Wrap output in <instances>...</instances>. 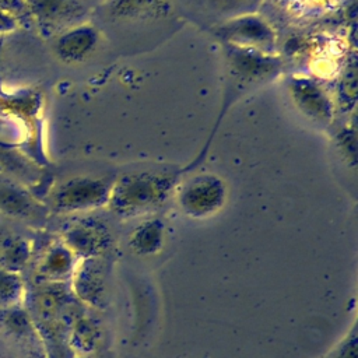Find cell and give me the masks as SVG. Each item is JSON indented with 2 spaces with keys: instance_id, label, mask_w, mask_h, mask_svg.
<instances>
[{
  "instance_id": "6da1fadb",
  "label": "cell",
  "mask_w": 358,
  "mask_h": 358,
  "mask_svg": "<svg viewBox=\"0 0 358 358\" xmlns=\"http://www.w3.org/2000/svg\"><path fill=\"white\" fill-rule=\"evenodd\" d=\"M183 175V169L124 173L113 180L106 206L120 220L150 215L173 197Z\"/></svg>"
},
{
  "instance_id": "7a4b0ae2",
  "label": "cell",
  "mask_w": 358,
  "mask_h": 358,
  "mask_svg": "<svg viewBox=\"0 0 358 358\" xmlns=\"http://www.w3.org/2000/svg\"><path fill=\"white\" fill-rule=\"evenodd\" d=\"M225 53V90L222 105L220 109L218 119L211 131V136L204 147V150L197 155V158L187 165V171L193 169L199 162L204 159V155L210 147V141L214 137L222 117L228 109L241 99L248 91L256 87L264 85L275 80L282 70V60L278 53H264L253 49L236 48L231 45H224Z\"/></svg>"
},
{
  "instance_id": "3957f363",
  "label": "cell",
  "mask_w": 358,
  "mask_h": 358,
  "mask_svg": "<svg viewBox=\"0 0 358 358\" xmlns=\"http://www.w3.org/2000/svg\"><path fill=\"white\" fill-rule=\"evenodd\" d=\"M228 187L225 180L210 172L193 175L180 180L173 199L182 214L194 220L215 215L227 203Z\"/></svg>"
},
{
  "instance_id": "277c9868",
  "label": "cell",
  "mask_w": 358,
  "mask_h": 358,
  "mask_svg": "<svg viewBox=\"0 0 358 358\" xmlns=\"http://www.w3.org/2000/svg\"><path fill=\"white\" fill-rule=\"evenodd\" d=\"M113 179L76 176L59 183L49 194L50 208L59 214L88 213L105 207Z\"/></svg>"
},
{
  "instance_id": "5b68a950",
  "label": "cell",
  "mask_w": 358,
  "mask_h": 358,
  "mask_svg": "<svg viewBox=\"0 0 358 358\" xmlns=\"http://www.w3.org/2000/svg\"><path fill=\"white\" fill-rule=\"evenodd\" d=\"M211 32L222 45L278 53L275 29L266 18L256 13H243L228 18L213 27Z\"/></svg>"
},
{
  "instance_id": "8992f818",
  "label": "cell",
  "mask_w": 358,
  "mask_h": 358,
  "mask_svg": "<svg viewBox=\"0 0 358 358\" xmlns=\"http://www.w3.org/2000/svg\"><path fill=\"white\" fill-rule=\"evenodd\" d=\"M70 278L71 289L81 302L99 309L108 305L109 267L103 256L78 259Z\"/></svg>"
},
{
  "instance_id": "52a82bcc",
  "label": "cell",
  "mask_w": 358,
  "mask_h": 358,
  "mask_svg": "<svg viewBox=\"0 0 358 358\" xmlns=\"http://www.w3.org/2000/svg\"><path fill=\"white\" fill-rule=\"evenodd\" d=\"M62 241L78 257L103 256L112 246L113 238L109 228L96 218H84L69 225Z\"/></svg>"
},
{
  "instance_id": "ba28073f",
  "label": "cell",
  "mask_w": 358,
  "mask_h": 358,
  "mask_svg": "<svg viewBox=\"0 0 358 358\" xmlns=\"http://www.w3.org/2000/svg\"><path fill=\"white\" fill-rule=\"evenodd\" d=\"M287 87L294 105L305 116L322 124H330L333 122L334 103L313 78L294 76L289 77Z\"/></svg>"
},
{
  "instance_id": "9c48e42d",
  "label": "cell",
  "mask_w": 358,
  "mask_h": 358,
  "mask_svg": "<svg viewBox=\"0 0 358 358\" xmlns=\"http://www.w3.org/2000/svg\"><path fill=\"white\" fill-rule=\"evenodd\" d=\"M98 42V29L87 21L78 22L57 35L55 53L64 63H81L94 53Z\"/></svg>"
},
{
  "instance_id": "30bf717a",
  "label": "cell",
  "mask_w": 358,
  "mask_h": 358,
  "mask_svg": "<svg viewBox=\"0 0 358 358\" xmlns=\"http://www.w3.org/2000/svg\"><path fill=\"white\" fill-rule=\"evenodd\" d=\"M28 8L46 27H73L85 15L78 0H27Z\"/></svg>"
},
{
  "instance_id": "8fae6325",
  "label": "cell",
  "mask_w": 358,
  "mask_h": 358,
  "mask_svg": "<svg viewBox=\"0 0 358 358\" xmlns=\"http://www.w3.org/2000/svg\"><path fill=\"white\" fill-rule=\"evenodd\" d=\"M103 13L119 21H148L165 17L171 0H103Z\"/></svg>"
},
{
  "instance_id": "7c38bea8",
  "label": "cell",
  "mask_w": 358,
  "mask_h": 358,
  "mask_svg": "<svg viewBox=\"0 0 358 358\" xmlns=\"http://www.w3.org/2000/svg\"><path fill=\"white\" fill-rule=\"evenodd\" d=\"M78 257L63 241L52 243L42 256L36 275L45 282H62L71 277Z\"/></svg>"
},
{
  "instance_id": "4fadbf2b",
  "label": "cell",
  "mask_w": 358,
  "mask_h": 358,
  "mask_svg": "<svg viewBox=\"0 0 358 358\" xmlns=\"http://www.w3.org/2000/svg\"><path fill=\"white\" fill-rule=\"evenodd\" d=\"M102 341L103 330L99 320L88 315H80L74 319L70 327L69 344L77 357L99 352Z\"/></svg>"
},
{
  "instance_id": "5bb4252c",
  "label": "cell",
  "mask_w": 358,
  "mask_h": 358,
  "mask_svg": "<svg viewBox=\"0 0 358 358\" xmlns=\"http://www.w3.org/2000/svg\"><path fill=\"white\" fill-rule=\"evenodd\" d=\"M165 242V222L159 217L141 221L130 232L127 243L137 256H154L159 253Z\"/></svg>"
},
{
  "instance_id": "9a60e30c",
  "label": "cell",
  "mask_w": 358,
  "mask_h": 358,
  "mask_svg": "<svg viewBox=\"0 0 358 358\" xmlns=\"http://www.w3.org/2000/svg\"><path fill=\"white\" fill-rule=\"evenodd\" d=\"M57 288L59 282H48V285L43 289L36 291L34 295V310L38 315V317L43 322H52L60 310L63 296Z\"/></svg>"
},
{
  "instance_id": "2e32d148",
  "label": "cell",
  "mask_w": 358,
  "mask_h": 358,
  "mask_svg": "<svg viewBox=\"0 0 358 358\" xmlns=\"http://www.w3.org/2000/svg\"><path fill=\"white\" fill-rule=\"evenodd\" d=\"M31 255L29 243L22 238H8L0 246V266L11 271L21 270Z\"/></svg>"
},
{
  "instance_id": "e0dca14e",
  "label": "cell",
  "mask_w": 358,
  "mask_h": 358,
  "mask_svg": "<svg viewBox=\"0 0 358 358\" xmlns=\"http://www.w3.org/2000/svg\"><path fill=\"white\" fill-rule=\"evenodd\" d=\"M24 295V285L15 271L0 266V306H15Z\"/></svg>"
},
{
  "instance_id": "ac0fdd59",
  "label": "cell",
  "mask_w": 358,
  "mask_h": 358,
  "mask_svg": "<svg viewBox=\"0 0 358 358\" xmlns=\"http://www.w3.org/2000/svg\"><path fill=\"white\" fill-rule=\"evenodd\" d=\"M322 358H358V330L354 322L341 340L331 347Z\"/></svg>"
},
{
  "instance_id": "d6986e66",
  "label": "cell",
  "mask_w": 358,
  "mask_h": 358,
  "mask_svg": "<svg viewBox=\"0 0 358 358\" xmlns=\"http://www.w3.org/2000/svg\"><path fill=\"white\" fill-rule=\"evenodd\" d=\"M0 206L14 214H28L34 210V201L15 189L0 190Z\"/></svg>"
},
{
  "instance_id": "ffe728a7",
  "label": "cell",
  "mask_w": 358,
  "mask_h": 358,
  "mask_svg": "<svg viewBox=\"0 0 358 358\" xmlns=\"http://www.w3.org/2000/svg\"><path fill=\"white\" fill-rule=\"evenodd\" d=\"M11 312L6 319V323L8 327H11L14 331H21L27 327L28 324V317L25 315V312L15 309V306H11Z\"/></svg>"
},
{
  "instance_id": "44dd1931",
  "label": "cell",
  "mask_w": 358,
  "mask_h": 358,
  "mask_svg": "<svg viewBox=\"0 0 358 358\" xmlns=\"http://www.w3.org/2000/svg\"><path fill=\"white\" fill-rule=\"evenodd\" d=\"M11 25H13V20L6 13V10L0 7V29H8Z\"/></svg>"
},
{
  "instance_id": "7402d4cb",
  "label": "cell",
  "mask_w": 358,
  "mask_h": 358,
  "mask_svg": "<svg viewBox=\"0 0 358 358\" xmlns=\"http://www.w3.org/2000/svg\"><path fill=\"white\" fill-rule=\"evenodd\" d=\"M77 358H105V357L101 355V352H95V354H91L87 357H77ZM106 358H109V357H106Z\"/></svg>"
}]
</instances>
